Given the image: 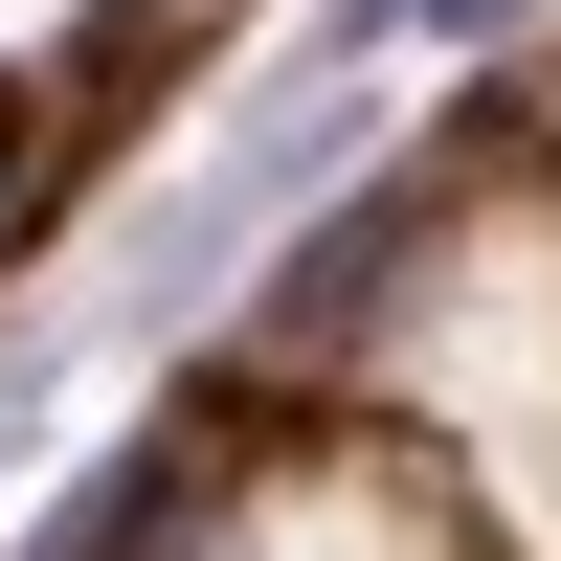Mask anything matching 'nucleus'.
I'll list each match as a JSON object with an SVG mask.
<instances>
[{"label":"nucleus","mask_w":561,"mask_h":561,"mask_svg":"<svg viewBox=\"0 0 561 561\" xmlns=\"http://www.w3.org/2000/svg\"><path fill=\"white\" fill-rule=\"evenodd\" d=\"M539 0H337L314 23V68H404V45H517Z\"/></svg>","instance_id":"nucleus-1"}]
</instances>
